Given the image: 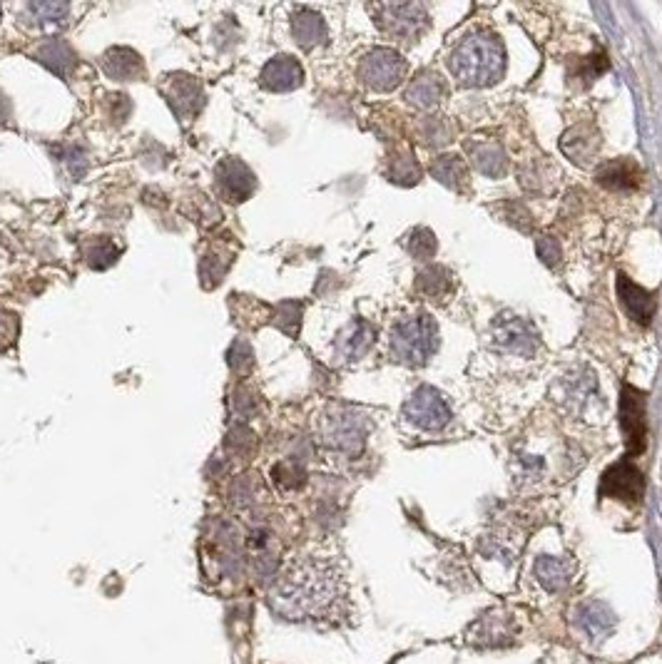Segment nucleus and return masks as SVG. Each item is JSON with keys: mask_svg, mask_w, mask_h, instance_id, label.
Listing matches in <instances>:
<instances>
[{"mask_svg": "<svg viewBox=\"0 0 662 664\" xmlns=\"http://www.w3.org/2000/svg\"><path fill=\"white\" fill-rule=\"evenodd\" d=\"M269 605L282 620L299 625L339 622L349 607L346 580L329 560H299L274 582Z\"/></svg>", "mask_w": 662, "mask_h": 664, "instance_id": "f257e3e1", "label": "nucleus"}, {"mask_svg": "<svg viewBox=\"0 0 662 664\" xmlns=\"http://www.w3.org/2000/svg\"><path fill=\"white\" fill-rule=\"evenodd\" d=\"M453 78L463 88H483L501 80L506 70V50L491 33H473L453 50L448 60Z\"/></svg>", "mask_w": 662, "mask_h": 664, "instance_id": "f03ea898", "label": "nucleus"}, {"mask_svg": "<svg viewBox=\"0 0 662 664\" xmlns=\"http://www.w3.org/2000/svg\"><path fill=\"white\" fill-rule=\"evenodd\" d=\"M391 349L396 359L406 361L411 366H419L434 356L439 349V329L429 314L414 316V319L401 321L391 334Z\"/></svg>", "mask_w": 662, "mask_h": 664, "instance_id": "7ed1b4c3", "label": "nucleus"}, {"mask_svg": "<svg viewBox=\"0 0 662 664\" xmlns=\"http://www.w3.org/2000/svg\"><path fill=\"white\" fill-rule=\"evenodd\" d=\"M376 23L399 43H414L426 30V10L416 3H384L376 5Z\"/></svg>", "mask_w": 662, "mask_h": 664, "instance_id": "20e7f679", "label": "nucleus"}, {"mask_svg": "<svg viewBox=\"0 0 662 664\" xmlns=\"http://www.w3.org/2000/svg\"><path fill=\"white\" fill-rule=\"evenodd\" d=\"M361 83L369 85L376 93H389L399 88L401 80L406 78V63L399 53L389 48H376L364 55L359 65Z\"/></svg>", "mask_w": 662, "mask_h": 664, "instance_id": "39448f33", "label": "nucleus"}, {"mask_svg": "<svg viewBox=\"0 0 662 664\" xmlns=\"http://www.w3.org/2000/svg\"><path fill=\"white\" fill-rule=\"evenodd\" d=\"M620 428H623L628 458L640 456L645 451L648 423H645V393L625 383L620 393Z\"/></svg>", "mask_w": 662, "mask_h": 664, "instance_id": "423d86ee", "label": "nucleus"}, {"mask_svg": "<svg viewBox=\"0 0 662 664\" xmlns=\"http://www.w3.org/2000/svg\"><path fill=\"white\" fill-rule=\"evenodd\" d=\"M404 416L406 421L424 428V431H441V428L451 421V411H448L446 401H443L441 393L431 386L416 388L414 396L406 401Z\"/></svg>", "mask_w": 662, "mask_h": 664, "instance_id": "0eeeda50", "label": "nucleus"}, {"mask_svg": "<svg viewBox=\"0 0 662 664\" xmlns=\"http://www.w3.org/2000/svg\"><path fill=\"white\" fill-rule=\"evenodd\" d=\"M645 493V478L630 461H620L610 466L600 480V495L605 498L623 500V503L638 505Z\"/></svg>", "mask_w": 662, "mask_h": 664, "instance_id": "6e6552de", "label": "nucleus"}, {"mask_svg": "<svg viewBox=\"0 0 662 664\" xmlns=\"http://www.w3.org/2000/svg\"><path fill=\"white\" fill-rule=\"evenodd\" d=\"M215 187L227 202H244L257 190V177L237 157H224L215 170Z\"/></svg>", "mask_w": 662, "mask_h": 664, "instance_id": "1a4fd4ad", "label": "nucleus"}, {"mask_svg": "<svg viewBox=\"0 0 662 664\" xmlns=\"http://www.w3.org/2000/svg\"><path fill=\"white\" fill-rule=\"evenodd\" d=\"M162 93H165L175 115L185 122L200 112L202 100H205L202 85L195 78H190V75H172L165 83V88H162Z\"/></svg>", "mask_w": 662, "mask_h": 664, "instance_id": "9d476101", "label": "nucleus"}, {"mask_svg": "<svg viewBox=\"0 0 662 664\" xmlns=\"http://www.w3.org/2000/svg\"><path fill=\"white\" fill-rule=\"evenodd\" d=\"M259 83H262L264 90H272V93H292L304 83V70L292 55H274L262 68Z\"/></svg>", "mask_w": 662, "mask_h": 664, "instance_id": "9b49d317", "label": "nucleus"}, {"mask_svg": "<svg viewBox=\"0 0 662 664\" xmlns=\"http://www.w3.org/2000/svg\"><path fill=\"white\" fill-rule=\"evenodd\" d=\"M618 296H620V304H623V309L628 311V316L635 321V324L648 326L650 321H653L655 311H658V301H655V296L650 294L648 289H643V286L635 284L633 279H628L625 274H620Z\"/></svg>", "mask_w": 662, "mask_h": 664, "instance_id": "f8f14e48", "label": "nucleus"}, {"mask_svg": "<svg viewBox=\"0 0 662 664\" xmlns=\"http://www.w3.org/2000/svg\"><path fill=\"white\" fill-rule=\"evenodd\" d=\"M595 177H598V185L608 190H635L643 182V170L630 157H618V160L605 162Z\"/></svg>", "mask_w": 662, "mask_h": 664, "instance_id": "ddd939ff", "label": "nucleus"}, {"mask_svg": "<svg viewBox=\"0 0 662 664\" xmlns=\"http://www.w3.org/2000/svg\"><path fill=\"white\" fill-rule=\"evenodd\" d=\"M33 58L38 60V63H43L45 68L53 70L55 75H60V78H68L75 68V60H78L73 48L60 38L40 40L38 48L33 50Z\"/></svg>", "mask_w": 662, "mask_h": 664, "instance_id": "4468645a", "label": "nucleus"}, {"mask_svg": "<svg viewBox=\"0 0 662 664\" xmlns=\"http://www.w3.org/2000/svg\"><path fill=\"white\" fill-rule=\"evenodd\" d=\"M103 70L112 80H120V83H132L145 73L140 55L130 48H112L110 53H105Z\"/></svg>", "mask_w": 662, "mask_h": 664, "instance_id": "2eb2a0df", "label": "nucleus"}, {"mask_svg": "<svg viewBox=\"0 0 662 664\" xmlns=\"http://www.w3.org/2000/svg\"><path fill=\"white\" fill-rule=\"evenodd\" d=\"M560 147H563V152L573 162H578V165H590V162L595 160V155H598L600 137L595 135V132L590 130V127L578 125V127H573V130H570L568 135L563 137Z\"/></svg>", "mask_w": 662, "mask_h": 664, "instance_id": "dca6fc26", "label": "nucleus"}, {"mask_svg": "<svg viewBox=\"0 0 662 664\" xmlns=\"http://www.w3.org/2000/svg\"><path fill=\"white\" fill-rule=\"evenodd\" d=\"M292 33L302 48L312 50L327 40V23H324V18L319 13H314V10L309 8H302L294 13Z\"/></svg>", "mask_w": 662, "mask_h": 664, "instance_id": "f3484780", "label": "nucleus"}, {"mask_svg": "<svg viewBox=\"0 0 662 664\" xmlns=\"http://www.w3.org/2000/svg\"><path fill=\"white\" fill-rule=\"evenodd\" d=\"M361 423L359 418L351 413H339V416L329 418L327 423V441L331 446L341 448V451H354L361 443Z\"/></svg>", "mask_w": 662, "mask_h": 664, "instance_id": "a211bd4d", "label": "nucleus"}, {"mask_svg": "<svg viewBox=\"0 0 662 664\" xmlns=\"http://www.w3.org/2000/svg\"><path fill=\"white\" fill-rule=\"evenodd\" d=\"M371 344H374V329L366 321H354L339 336V351L346 359H359L371 349Z\"/></svg>", "mask_w": 662, "mask_h": 664, "instance_id": "6ab92c4d", "label": "nucleus"}, {"mask_svg": "<svg viewBox=\"0 0 662 664\" xmlns=\"http://www.w3.org/2000/svg\"><path fill=\"white\" fill-rule=\"evenodd\" d=\"M468 152H471L473 165H476L483 175L498 177L506 172V155H503V150L496 145V142L483 140L478 142V145L468 147Z\"/></svg>", "mask_w": 662, "mask_h": 664, "instance_id": "aec40b11", "label": "nucleus"}, {"mask_svg": "<svg viewBox=\"0 0 662 664\" xmlns=\"http://www.w3.org/2000/svg\"><path fill=\"white\" fill-rule=\"evenodd\" d=\"M406 97H409V102H414V105L419 107H434L439 105V100L443 97V85L434 75H421V78H416L414 83H411V88L406 90Z\"/></svg>", "mask_w": 662, "mask_h": 664, "instance_id": "412c9836", "label": "nucleus"}, {"mask_svg": "<svg viewBox=\"0 0 662 664\" xmlns=\"http://www.w3.org/2000/svg\"><path fill=\"white\" fill-rule=\"evenodd\" d=\"M70 5L65 3H30L25 5V18L35 25H65Z\"/></svg>", "mask_w": 662, "mask_h": 664, "instance_id": "4be33fe9", "label": "nucleus"}, {"mask_svg": "<svg viewBox=\"0 0 662 664\" xmlns=\"http://www.w3.org/2000/svg\"><path fill=\"white\" fill-rule=\"evenodd\" d=\"M419 291L431 301H441L451 291V274L443 267H429L419 274Z\"/></svg>", "mask_w": 662, "mask_h": 664, "instance_id": "5701e85b", "label": "nucleus"}, {"mask_svg": "<svg viewBox=\"0 0 662 664\" xmlns=\"http://www.w3.org/2000/svg\"><path fill=\"white\" fill-rule=\"evenodd\" d=\"M117 257H120V252H117V247L108 237L90 239V242L85 244V259H88V264L93 269H108L117 262Z\"/></svg>", "mask_w": 662, "mask_h": 664, "instance_id": "b1692460", "label": "nucleus"}, {"mask_svg": "<svg viewBox=\"0 0 662 664\" xmlns=\"http://www.w3.org/2000/svg\"><path fill=\"white\" fill-rule=\"evenodd\" d=\"M431 175H434L441 185L458 190L461 182L466 180V167H463V162L458 160V157H439V160L434 162V167H431Z\"/></svg>", "mask_w": 662, "mask_h": 664, "instance_id": "393cba45", "label": "nucleus"}, {"mask_svg": "<svg viewBox=\"0 0 662 664\" xmlns=\"http://www.w3.org/2000/svg\"><path fill=\"white\" fill-rule=\"evenodd\" d=\"M536 572H538V577H541V582L548 587V590H560V587L568 582V570H565L563 560L541 558V560H538V565H536Z\"/></svg>", "mask_w": 662, "mask_h": 664, "instance_id": "a878e982", "label": "nucleus"}, {"mask_svg": "<svg viewBox=\"0 0 662 664\" xmlns=\"http://www.w3.org/2000/svg\"><path fill=\"white\" fill-rule=\"evenodd\" d=\"M215 259L217 254H207V257L200 262V277L205 286L220 284L224 274H227L229 264H232V254H224V257H220V262H215Z\"/></svg>", "mask_w": 662, "mask_h": 664, "instance_id": "bb28decb", "label": "nucleus"}, {"mask_svg": "<svg viewBox=\"0 0 662 664\" xmlns=\"http://www.w3.org/2000/svg\"><path fill=\"white\" fill-rule=\"evenodd\" d=\"M18 331H20L18 314H13V311H8L5 306H0V351L10 349V346L15 344Z\"/></svg>", "mask_w": 662, "mask_h": 664, "instance_id": "cd10ccee", "label": "nucleus"}, {"mask_svg": "<svg viewBox=\"0 0 662 664\" xmlns=\"http://www.w3.org/2000/svg\"><path fill=\"white\" fill-rule=\"evenodd\" d=\"M409 252L419 259H429L436 252V239L429 229H416L409 239Z\"/></svg>", "mask_w": 662, "mask_h": 664, "instance_id": "c85d7f7f", "label": "nucleus"}, {"mask_svg": "<svg viewBox=\"0 0 662 664\" xmlns=\"http://www.w3.org/2000/svg\"><path fill=\"white\" fill-rule=\"evenodd\" d=\"M593 612H595V617H590L588 612H583V627L593 637H605V635H608V630H605V627L613 625V622H610L613 617H608V610H605V607H600V605H593Z\"/></svg>", "mask_w": 662, "mask_h": 664, "instance_id": "c756f323", "label": "nucleus"}, {"mask_svg": "<svg viewBox=\"0 0 662 664\" xmlns=\"http://www.w3.org/2000/svg\"><path fill=\"white\" fill-rule=\"evenodd\" d=\"M501 341H503V346H516L518 354H531V351H533V349H528V346H526V344L533 346V339H528L521 324L506 326V329H503V334H501Z\"/></svg>", "mask_w": 662, "mask_h": 664, "instance_id": "7c9ffc66", "label": "nucleus"}, {"mask_svg": "<svg viewBox=\"0 0 662 664\" xmlns=\"http://www.w3.org/2000/svg\"><path fill=\"white\" fill-rule=\"evenodd\" d=\"M229 364L237 369V374H247L252 369V349L244 341H234L232 351H229Z\"/></svg>", "mask_w": 662, "mask_h": 664, "instance_id": "2f4dec72", "label": "nucleus"}, {"mask_svg": "<svg viewBox=\"0 0 662 664\" xmlns=\"http://www.w3.org/2000/svg\"><path fill=\"white\" fill-rule=\"evenodd\" d=\"M538 254H541V259H546L548 267H553V264L560 259L558 242H555L553 237H541L538 239Z\"/></svg>", "mask_w": 662, "mask_h": 664, "instance_id": "473e14b6", "label": "nucleus"}, {"mask_svg": "<svg viewBox=\"0 0 662 664\" xmlns=\"http://www.w3.org/2000/svg\"><path fill=\"white\" fill-rule=\"evenodd\" d=\"M8 120H10V102L8 97L0 93V125H5Z\"/></svg>", "mask_w": 662, "mask_h": 664, "instance_id": "72a5a7b5", "label": "nucleus"}]
</instances>
